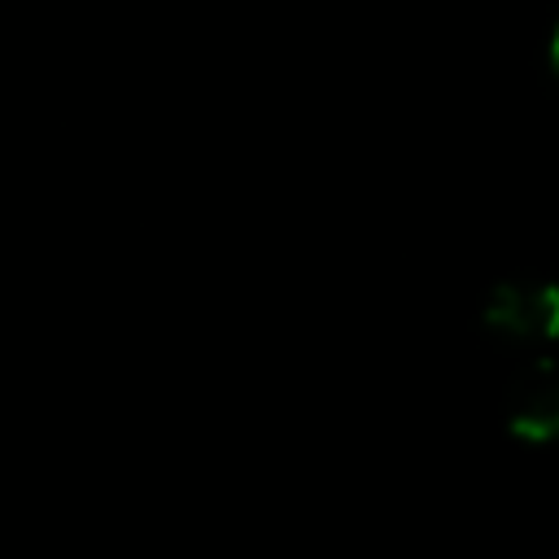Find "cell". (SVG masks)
<instances>
[{"label":"cell","mask_w":559,"mask_h":559,"mask_svg":"<svg viewBox=\"0 0 559 559\" xmlns=\"http://www.w3.org/2000/svg\"><path fill=\"white\" fill-rule=\"evenodd\" d=\"M546 61H550V74L559 79V22L550 26V39H546Z\"/></svg>","instance_id":"obj_3"},{"label":"cell","mask_w":559,"mask_h":559,"mask_svg":"<svg viewBox=\"0 0 559 559\" xmlns=\"http://www.w3.org/2000/svg\"><path fill=\"white\" fill-rule=\"evenodd\" d=\"M485 332L507 345H559V284L555 280H502L480 306Z\"/></svg>","instance_id":"obj_1"},{"label":"cell","mask_w":559,"mask_h":559,"mask_svg":"<svg viewBox=\"0 0 559 559\" xmlns=\"http://www.w3.org/2000/svg\"><path fill=\"white\" fill-rule=\"evenodd\" d=\"M507 432L524 445L559 441V358H533L507 393Z\"/></svg>","instance_id":"obj_2"}]
</instances>
